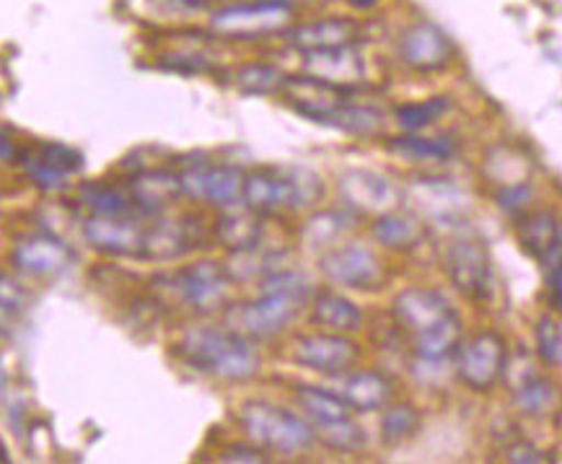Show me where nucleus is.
Here are the masks:
<instances>
[{"instance_id":"6ab92c4d","label":"nucleus","mask_w":562,"mask_h":464,"mask_svg":"<svg viewBox=\"0 0 562 464\" xmlns=\"http://www.w3.org/2000/svg\"><path fill=\"white\" fill-rule=\"evenodd\" d=\"M288 45L299 53H316V49H333L345 45H358L360 26L358 21L345 16H327L285 29Z\"/></svg>"},{"instance_id":"9b49d317","label":"nucleus","mask_w":562,"mask_h":464,"mask_svg":"<svg viewBox=\"0 0 562 464\" xmlns=\"http://www.w3.org/2000/svg\"><path fill=\"white\" fill-rule=\"evenodd\" d=\"M400 57L417 74H434L451 63L453 45L449 34L430 21H417L400 37Z\"/></svg>"},{"instance_id":"aec40b11","label":"nucleus","mask_w":562,"mask_h":464,"mask_svg":"<svg viewBox=\"0 0 562 464\" xmlns=\"http://www.w3.org/2000/svg\"><path fill=\"white\" fill-rule=\"evenodd\" d=\"M304 70L306 76L319 78L337 86V89L350 91L352 86L363 81V57L356 45L333 47V49H316V53H304Z\"/></svg>"},{"instance_id":"4c0bfd02","label":"nucleus","mask_w":562,"mask_h":464,"mask_svg":"<svg viewBox=\"0 0 562 464\" xmlns=\"http://www.w3.org/2000/svg\"><path fill=\"white\" fill-rule=\"evenodd\" d=\"M420 428V412L413 405H394L381 418V439L386 444H402Z\"/></svg>"},{"instance_id":"20e7f679","label":"nucleus","mask_w":562,"mask_h":464,"mask_svg":"<svg viewBox=\"0 0 562 464\" xmlns=\"http://www.w3.org/2000/svg\"><path fill=\"white\" fill-rule=\"evenodd\" d=\"M295 21L291 0H255L218 9L211 16V32L221 40L251 42L270 34H283Z\"/></svg>"},{"instance_id":"f8f14e48","label":"nucleus","mask_w":562,"mask_h":464,"mask_svg":"<svg viewBox=\"0 0 562 464\" xmlns=\"http://www.w3.org/2000/svg\"><path fill=\"white\" fill-rule=\"evenodd\" d=\"M83 236L97 252L112 257H143L146 229L133 216H89L83 221Z\"/></svg>"},{"instance_id":"f3484780","label":"nucleus","mask_w":562,"mask_h":464,"mask_svg":"<svg viewBox=\"0 0 562 464\" xmlns=\"http://www.w3.org/2000/svg\"><path fill=\"white\" fill-rule=\"evenodd\" d=\"M283 93L288 104H291L301 118L312 120L316 125H327L329 114L348 101L350 91L337 89L333 84L319 81V78L304 74V76H288Z\"/></svg>"},{"instance_id":"5701e85b","label":"nucleus","mask_w":562,"mask_h":464,"mask_svg":"<svg viewBox=\"0 0 562 464\" xmlns=\"http://www.w3.org/2000/svg\"><path fill=\"white\" fill-rule=\"evenodd\" d=\"M340 387H337V395L348 402L350 410L360 412H376L384 410L394 397V387L389 382L386 374L381 372H342Z\"/></svg>"},{"instance_id":"f704fd0d","label":"nucleus","mask_w":562,"mask_h":464,"mask_svg":"<svg viewBox=\"0 0 562 464\" xmlns=\"http://www.w3.org/2000/svg\"><path fill=\"white\" fill-rule=\"evenodd\" d=\"M451 101L446 97H434V99H425V101H409V104L396 107L394 118L396 125L407 133H420L423 128L434 125L438 118H443L449 112Z\"/></svg>"},{"instance_id":"de8ad7c7","label":"nucleus","mask_w":562,"mask_h":464,"mask_svg":"<svg viewBox=\"0 0 562 464\" xmlns=\"http://www.w3.org/2000/svg\"><path fill=\"white\" fill-rule=\"evenodd\" d=\"M5 328H9V311L0 307V338L5 335Z\"/></svg>"},{"instance_id":"ea45409f","label":"nucleus","mask_w":562,"mask_h":464,"mask_svg":"<svg viewBox=\"0 0 562 464\" xmlns=\"http://www.w3.org/2000/svg\"><path fill=\"white\" fill-rule=\"evenodd\" d=\"M531 200H535V185H531L529 179L501 185L498 195H495V202H498V208L506 210V213H521Z\"/></svg>"},{"instance_id":"b1692460","label":"nucleus","mask_w":562,"mask_h":464,"mask_svg":"<svg viewBox=\"0 0 562 464\" xmlns=\"http://www.w3.org/2000/svg\"><path fill=\"white\" fill-rule=\"evenodd\" d=\"M262 219L265 216L255 213V210L247 206L244 208L228 206L226 213L215 221L213 236L231 252H249L262 242V234H265Z\"/></svg>"},{"instance_id":"49530a36","label":"nucleus","mask_w":562,"mask_h":464,"mask_svg":"<svg viewBox=\"0 0 562 464\" xmlns=\"http://www.w3.org/2000/svg\"><path fill=\"white\" fill-rule=\"evenodd\" d=\"M376 3L379 0H350L352 9H358V11H371Z\"/></svg>"},{"instance_id":"09e8293b","label":"nucleus","mask_w":562,"mask_h":464,"mask_svg":"<svg viewBox=\"0 0 562 464\" xmlns=\"http://www.w3.org/2000/svg\"><path fill=\"white\" fill-rule=\"evenodd\" d=\"M175 3H182V5H194V9H200V5H207V3H213V0H175Z\"/></svg>"},{"instance_id":"473e14b6","label":"nucleus","mask_w":562,"mask_h":464,"mask_svg":"<svg viewBox=\"0 0 562 464\" xmlns=\"http://www.w3.org/2000/svg\"><path fill=\"white\" fill-rule=\"evenodd\" d=\"M381 122H384L381 112L371 110V107H358V104H348V101H345V104H340L333 114H329L327 125L345 130V133H350V135L369 137V135L379 133Z\"/></svg>"},{"instance_id":"c85d7f7f","label":"nucleus","mask_w":562,"mask_h":464,"mask_svg":"<svg viewBox=\"0 0 562 464\" xmlns=\"http://www.w3.org/2000/svg\"><path fill=\"white\" fill-rule=\"evenodd\" d=\"M295 402H299V408L312 418L314 426L335 423V420L350 418L348 402H345L342 397L333 389L301 384V387H295Z\"/></svg>"},{"instance_id":"7ed1b4c3","label":"nucleus","mask_w":562,"mask_h":464,"mask_svg":"<svg viewBox=\"0 0 562 464\" xmlns=\"http://www.w3.org/2000/svg\"><path fill=\"white\" fill-rule=\"evenodd\" d=\"M247 437L280 454H299L314 446V426L295 412L265 400H251L241 408Z\"/></svg>"},{"instance_id":"a19ab883","label":"nucleus","mask_w":562,"mask_h":464,"mask_svg":"<svg viewBox=\"0 0 562 464\" xmlns=\"http://www.w3.org/2000/svg\"><path fill=\"white\" fill-rule=\"evenodd\" d=\"M544 286H547V299H550V307L558 311L562 303V267L560 259L544 265Z\"/></svg>"},{"instance_id":"9d476101","label":"nucleus","mask_w":562,"mask_h":464,"mask_svg":"<svg viewBox=\"0 0 562 464\" xmlns=\"http://www.w3.org/2000/svg\"><path fill=\"white\" fill-rule=\"evenodd\" d=\"M360 358L358 343L340 332H319V335H301L293 343V361L312 372L335 376L350 372Z\"/></svg>"},{"instance_id":"58836bf2","label":"nucleus","mask_w":562,"mask_h":464,"mask_svg":"<svg viewBox=\"0 0 562 464\" xmlns=\"http://www.w3.org/2000/svg\"><path fill=\"white\" fill-rule=\"evenodd\" d=\"M537 355L547 368H560L562 332L558 319L550 314H544L537 324Z\"/></svg>"},{"instance_id":"f257e3e1","label":"nucleus","mask_w":562,"mask_h":464,"mask_svg":"<svg viewBox=\"0 0 562 464\" xmlns=\"http://www.w3.org/2000/svg\"><path fill=\"white\" fill-rule=\"evenodd\" d=\"M175 351L194 372L221 382H247L259 374L262 364L251 340L211 324L187 330Z\"/></svg>"},{"instance_id":"0eeeda50","label":"nucleus","mask_w":562,"mask_h":464,"mask_svg":"<svg viewBox=\"0 0 562 464\" xmlns=\"http://www.w3.org/2000/svg\"><path fill=\"white\" fill-rule=\"evenodd\" d=\"M508 343L501 332H480L457 351L459 379L474 391H487L506 374Z\"/></svg>"},{"instance_id":"a18cd8bd","label":"nucleus","mask_w":562,"mask_h":464,"mask_svg":"<svg viewBox=\"0 0 562 464\" xmlns=\"http://www.w3.org/2000/svg\"><path fill=\"white\" fill-rule=\"evenodd\" d=\"M16 156V146H13L11 137L5 135V130H0V162H11V158Z\"/></svg>"},{"instance_id":"f03ea898","label":"nucleus","mask_w":562,"mask_h":464,"mask_svg":"<svg viewBox=\"0 0 562 464\" xmlns=\"http://www.w3.org/2000/svg\"><path fill=\"white\" fill-rule=\"evenodd\" d=\"M322 192V179L308 169L265 166V169L244 174L241 202L259 216H270L278 210L314 206V202H319Z\"/></svg>"},{"instance_id":"412c9836","label":"nucleus","mask_w":562,"mask_h":464,"mask_svg":"<svg viewBox=\"0 0 562 464\" xmlns=\"http://www.w3.org/2000/svg\"><path fill=\"white\" fill-rule=\"evenodd\" d=\"M70 259H74V255H70L68 246L49 234L21 239L16 250H13V265L21 273L37 275V278H49V275L63 273L70 265Z\"/></svg>"},{"instance_id":"c9c22d12","label":"nucleus","mask_w":562,"mask_h":464,"mask_svg":"<svg viewBox=\"0 0 562 464\" xmlns=\"http://www.w3.org/2000/svg\"><path fill=\"white\" fill-rule=\"evenodd\" d=\"M514 395H516L518 410L529 418L547 416V412L552 410L554 400H558L554 384L550 379H542V376H531V379H526Z\"/></svg>"},{"instance_id":"4be33fe9","label":"nucleus","mask_w":562,"mask_h":464,"mask_svg":"<svg viewBox=\"0 0 562 464\" xmlns=\"http://www.w3.org/2000/svg\"><path fill=\"white\" fill-rule=\"evenodd\" d=\"M127 192L135 206H138L140 216L161 213V210H167L171 202L184 195L182 177L175 172H164V169H146L135 174V177L130 179Z\"/></svg>"},{"instance_id":"7c9ffc66","label":"nucleus","mask_w":562,"mask_h":464,"mask_svg":"<svg viewBox=\"0 0 562 464\" xmlns=\"http://www.w3.org/2000/svg\"><path fill=\"white\" fill-rule=\"evenodd\" d=\"M394 154L415 158V162H451L457 156V143L451 137H423L417 133L394 137Z\"/></svg>"},{"instance_id":"79ce46f5","label":"nucleus","mask_w":562,"mask_h":464,"mask_svg":"<svg viewBox=\"0 0 562 464\" xmlns=\"http://www.w3.org/2000/svg\"><path fill=\"white\" fill-rule=\"evenodd\" d=\"M221 462H268V454L257 446H247V444H236V446H226L221 452Z\"/></svg>"},{"instance_id":"ddd939ff","label":"nucleus","mask_w":562,"mask_h":464,"mask_svg":"<svg viewBox=\"0 0 562 464\" xmlns=\"http://www.w3.org/2000/svg\"><path fill=\"white\" fill-rule=\"evenodd\" d=\"M392 311L396 324H400L409 338L423 335V332L438 328L446 319L457 314V311L451 309V303L443 299V294L423 286L405 288V291L394 299Z\"/></svg>"},{"instance_id":"dca6fc26","label":"nucleus","mask_w":562,"mask_h":464,"mask_svg":"<svg viewBox=\"0 0 562 464\" xmlns=\"http://www.w3.org/2000/svg\"><path fill=\"white\" fill-rule=\"evenodd\" d=\"M340 195L352 210L369 216L389 213V210L400 208L402 202V190L392 179L384 177V174L366 169L342 174Z\"/></svg>"},{"instance_id":"bb28decb","label":"nucleus","mask_w":562,"mask_h":464,"mask_svg":"<svg viewBox=\"0 0 562 464\" xmlns=\"http://www.w3.org/2000/svg\"><path fill=\"white\" fill-rule=\"evenodd\" d=\"M312 322L322 330L350 335V332H358L363 328V311H360L358 303L345 299V296L335 291H324L314 296Z\"/></svg>"},{"instance_id":"c03bdc74","label":"nucleus","mask_w":562,"mask_h":464,"mask_svg":"<svg viewBox=\"0 0 562 464\" xmlns=\"http://www.w3.org/2000/svg\"><path fill=\"white\" fill-rule=\"evenodd\" d=\"M506 460L508 462H521V464L524 462L526 464H537V462H547V456L531 444H516V446H508Z\"/></svg>"},{"instance_id":"4468645a","label":"nucleus","mask_w":562,"mask_h":464,"mask_svg":"<svg viewBox=\"0 0 562 464\" xmlns=\"http://www.w3.org/2000/svg\"><path fill=\"white\" fill-rule=\"evenodd\" d=\"M205 244V227L194 216H184L179 221H158L156 227L146 229L143 239V257L156 263H171L184 257L187 252L200 250Z\"/></svg>"},{"instance_id":"a878e982","label":"nucleus","mask_w":562,"mask_h":464,"mask_svg":"<svg viewBox=\"0 0 562 464\" xmlns=\"http://www.w3.org/2000/svg\"><path fill=\"white\" fill-rule=\"evenodd\" d=\"M518 242L542 265L560 259V221L552 210H539L518 229Z\"/></svg>"},{"instance_id":"72a5a7b5","label":"nucleus","mask_w":562,"mask_h":464,"mask_svg":"<svg viewBox=\"0 0 562 464\" xmlns=\"http://www.w3.org/2000/svg\"><path fill=\"white\" fill-rule=\"evenodd\" d=\"M285 78L288 76L283 70L265 63H249L236 70V86H239L244 93H255V97H268V93L283 91Z\"/></svg>"},{"instance_id":"e433bc0d","label":"nucleus","mask_w":562,"mask_h":464,"mask_svg":"<svg viewBox=\"0 0 562 464\" xmlns=\"http://www.w3.org/2000/svg\"><path fill=\"white\" fill-rule=\"evenodd\" d=\"M314 437L333 452H358L366 444L363 428L352 420V416L335 420V423L314 426Z\"/></svg>"},{"instance_id":"39448f33","label":"nucleus","mask_w":562,"mask_h":464,"mask_svg":"<svg viewBox=\"0 0 562 464\" xmlns=\"http://www.w3.org/2000/svg\"><path fill=\"white\" fill-rule=\"evenodd\" d=\"M158 283H164L167 296H171L177 303L200 311V314L223 309L231 296V278L226 267L213 263V259H200V263L187 265Z\"/></svg>"},{"instance_id":"1a4fd4ad","label":"nucleus","mask_w":562,"mask_h":464,"mask_svg":"<svg viewBox=\"0 0 562 464\" xmlns=\"http://www.w3.org/2000/svg\"><path fill=\"white\" fill-rule=\"evenodd\" d=\"M319 270L337 286L352 288V291H376L386 280L384 265L373 255L369 246L342 244L329 246L319 257Z\"/></svg>"},{"instance_id":"2eb2a0df","label":"nucleus","mask_w":562,"mask_h":464,"mask_svg":"<svg viewBox=\"0 0 562 464\" xmlns=\"http://www.w3.org/2000/svg\"><path fill=\"white\" fill-rule=\"evenodd\" d=\"M182 190L194 200H207L215 208H228L241 202L244 172L228 164H200L182 177Z\"/></svg>"},{"instance_id":"423d86ee","label":"nucleus","mask_w":562,"mask_h":464,"mask_svg":"<svg viewBox=\"0 0 562 464\" xmlns=\"http://www.w3.org/2000/svg\"><path fill=\"white\" fill-rule=\"evenodd\" d=\"M304 307L306 301L295 299V296L262 291L259 299L228 309V330L247 340H272L291 328Z\"/></svg>"},{"instance_id":"cd10ccee","label":"nucleus","mask_w":562,"mask_h":464,"mask_svg":"<svg viewBox=\"0 0 562 464\" xmlns=\"http://www.w3.org/2000/svg\"><path fill=\"white\" fill-rule=\"evenodd\" d=\"M461 335H464V328H461L459 314L438 324V328L423 332V335L409 338L413 340V351L417 358L428 361V364H438V361L451 358L457 355L461 345Z\"/></svg>"},{"instance_id":"6e6552de","label":"nucleus","mask_w":562,"mask_h":464,"mask_svg":"<svg viewBox=\"0 0 562 464\" xmlns=\"http://www.w3.org/2000/svg\"><path fill=\"white\" fill-rule=\"evenodd\" d=\"M446 270L453 288L474 301H490L493 299V263H490L487 244L480 239L461 236L451 242L449 252H446Z\"/></svg>"},{"instance_id":"2f4dec72","label":"nucleus","mask_w":562,"mask_h":464,"mask_svg":"<svg viewBox=\"0 0 562 464\" xmlns=\"http://www.w3.org/2000/svg\"><path fill=\"white\" fill-rule=\"evenodd\" d=\"M352 229V216L345 210H322L304 229V242L312 250H329L345 231Z\"/></svg>"},{"instance_id":"37998d69","label":"nucleus","mask_w":562,"mask_h":464,"mask_svg":"<svg viewBox=\"0 0 562 464\" xmlns=\"http://www.w3.org/2000/svg\"><path fill=\"white\" fill-rule=\"evenodd\" d=\"M0 307L5 311H19L24 307V291L9 278H0Z\"/></svg>"},{"instance_id":"393cba45","label":"nucleus","mask_w":562,"mask_h":464,"mask_svg":"<svg viewBox=\"0 0 562 464\" xmlns=\"http://www.w3.org/2000/svg\"><path fill=\"white\" fill-rule=\"evenodd\" d=\"M425 236H428V229H425V221L420 216L407 213V210L400 208L381 213L376 223H373V239L396 252L415 250V246L425 242Z\"/></svg>"},{"instance_id":"a211bd4d","label":"nucleus","mask_w":562,"mask_h":464,"mask_svg":"<svg viewBox=\"0 0 562 464\" xmlns=\"http://www.w3.org/2000/svg\"><path fill=\"white\" fill-rule=\"evenodd\" d=\"M24 169L32 183L42 187V190L57 192L65 190L70 174H78L83 169V154L81 151L63 146V143H47L34 154H21Z\"/></svg>"},{"instance_id":"c756f323","label":"nucleus","mask_w":562,"mask_h":464,"mask_svg":"<svg viewBox=\"0 0 562 464\" xmlns=\"http://www.w3.org/2000/svg\"><path fill=\"white\" fill-rule=\"evenodd\" d=\"M81 202L93 216H135L140 213L130 192L104 183H89L81 187Z\"/></svg>"}]
</instances>
